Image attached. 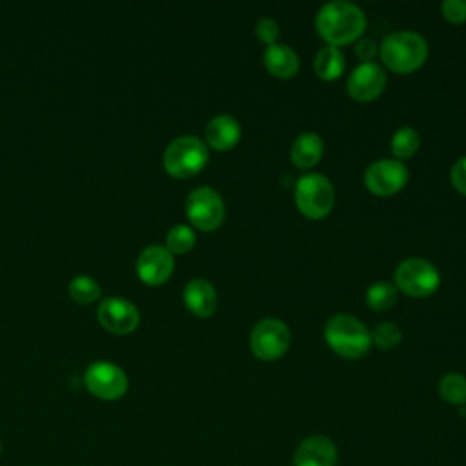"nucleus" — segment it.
<instances>
[{"label":"nucleus","mask_w":466,"mask_h":466,"mask_svg":"<svg viewBox=\"0 0 466 466\" xmlns=\"http://www.w3.org/2000/svg\"><path fill=\"white\" fill-rule=\"evenodd\" d=\"M184 302L193 313L208 317L217 308V291L209 280L191 279L184 288Z\"/></svg>","instance_id":"2eb2a0df"},{"label":"nucleus","mask_w":466,"mask_h":466,"mask_svg":"<svg viewBox=\"0 0 466 466\" xmlns=\"http://www.w3.org/2000/svg\"><path fill=\"white\" fill-rule=\"evenodd\" d=\"M395 284L408 295L424 297L439 288L441 275L433 262L420 257H408L395 268Z\"/></svg>","instance_id":"423d86ee"},{"label":"nucleus","mask_w":466,"mask_h":466,"mask_svg":"<svg viewBox=\"0 0 466 466\" xmlns=\"http://www.w3.org/2000/svg\"><path fill=\"white\" fill-rule=\"evenodd\" d=\"M324 339L339 355L348 359L362 357L371 344L370 329L350 313H335L329 317L324 326Z\"/></svg>","instance_id":"7ed1b4c3"},{"label":"nucleus","mask_w":466,"mask_h":466,"mask_svg":"<svg viewBox=\"0 0 466 466\" xmlns=\"http://www.w3.org/2000/svg\"><path fill=\"white\" fill-rule=\"evenodd\" d=\"M293 466H337L335 442L326 435L304 439L295 450Z\"/></svg>","instance_id":"4468645a"},{"label":"nucleus","mask_w":466,"mask_h":466,"mask_svg":"<svg viewBox=\"0 0 466 466\" xmlns=\"http://www.w3.org/2000/svg\"><path fill=\"white\" fill-rule=\"evenodd\" d=\"M166 244H167V249L175 251V253L189 251L193 248V244H195V233H193V229L189 226L177 224V226H173L167 231Z\"/></svg>","instance_id":"b1692460"},{"label":"nucleus","mask_w":466,"mask_h":466,"mask_svg":"<svg viewBox=\"0 0 466 466\" xmlns=\"http://www.w3.org/2000/svg\"><path fill=\"white\" fill-rule=\"evenodd\" d=\"M315 24L331 46H339L355 40L364 31L366 15L353 2L331 0L319 9Z\"/></svg>","instance_id":"f257e3e1"},{"label":"nucleus","mask_w":466,"mask_h":466,"mask_svg":"<svg viewBox=\"0 0 466 466\" xmlns=\"http://www.w3.org/2000/svg\"><path fill=\"white\" fill-rule=\"evenodd\" d=\"M439 393L444 400L451 404H464L466 402V377L461 373H446L439 380Z\"/></svg>","instance_id":"412c9836"},{"label":"nucleus","mask_w":466,"mask_h":466,"mask_svg":"<svg viewBox=\"0 0 466 466\" xmlns=\"http://www.w3.org/2000/svg\"><path fill=\"white\" fill-rule=\"evenodd\" d=\"M186 213L197 228L215 229L226 215V206L217 189L198 186L186 198Z\"/></svg>","instance_id":"6e6552de"},{"label":"nucleus","mask_w":466,"mask_h":466,"mask_svg":"<svg viewBox=\"0 0 466 466\" xmlns=\"http://www.w3.org/2000/svg\"><path fill=\"white\" fill-rule=\"evenodd\" d=\"M364 180L370 191L377 195H391L408 180V167L397 158H379L366 167Z\"/></svg>","instance_id":"9d476101"},{"label":"nucleus","mask_w":466,"mask_h":466,"mask_svg":"<svg viewBox=\"0 0 466 466\" xmlns=\"http://www.w3.org/2000/svg\"><path fill=\"white\" fill-rule=\"evenodd\" d=\"M138 277L147 284L164 282L173 271V255L167 248L151 244L144 248L137 258Z\"/></svg>","instance_id":"ddd939ff"},{"label":"nucleus","mask_w":466,"mask_h":466,"mask_svg":"<svg viewBox=\"0 0 466 466\" xmlns=\"http://www.w3.org/2000/svg\"><path fill=\"white\" fill-rule=\"evenodd\" d=\"M442 15L451 22L466 20V0H444L441 4Z\"/></svg>","instance_id":"bb28decb"},{"label":"nucleus","mask_w":466,"mask_h":466,"mask_svg":"<svg viewBox=\"0 0 466 466\" xmlns=\"http://www.w3.org/2000/svg\"><path fill=\"white\" fill-rule=\"evenodd\" d=\"M346 87L355 100H360V102L373 100L386 87V73L382 66L373 60L360 62L350 73L346 80Z\"/></svg>","instance_id":"9b49d317"},{"label":"nucleus","mask_w":466,"mask_h":466,"mask_svg":"<svg viewBox=\"0 0 466 466\" xmlns=\"http://www.w3.org/2000/svg\"><path fill=\"white\" fill-rule=\"evenodd\" d=\"M451 182L461 193H466V155L455 160L451 167Z\"/></svg>","instance_id":"cd10ccee"},{"label":"nucleus","mask_w":466,"mask_h":466,"mask_svg":"<svg viewBox=\"0 0 466 466\" xmlns=\"http://www.w3.org/2000/svg\"><path fill=\"white\" fill-rule=\"evenodd\" d=\"M379 53L382 62L390 69L397 73H410L426 60L428 42L417 31H410V29L391 31L382 38Z\"/></svg>","instance_id":"f03ea898"},{"label":"nucleus","mask_w":466,"mask_h":466,"mask_svg":"<svg viewBox=\"0 0 466 466\" xmlns=\"http://www.w3.org/2000/svg\"><path fill=\"white\" fill-rule=\"evenodd\" d=\"M240 138V124L235 116L222 113L213 116L206 126V140L215 149H229Z\"/></svg>","instance_id":"dca6fc26"},{"label":"nucleus","mask_w":466,"mask_h":466,"mask_svg":"<svg viewBox=\"0 0 466 466\" xmlns=\"http://www.w3.org/2000/svg\"><path fill=\"white\" fill-rule=\"evenodd\" d=\"M324 151V142L315 131H304L291 144V160L299 167H309L319 162Z\"/></svg>","instance_id":"a211bd4d"},{"label":"nucleus","mask_w":466,"mask_h":466,"mask_svg":"<svg viewBox=\"0 0 466 466\" xmlns=\"http://www.w3.org/2000/svg\"><path fill=\"white\" fill-rule=\"evenodd\" d=\"M98 320L113 333H129L137 328L140 313L137 306L122 297H107L98 306Z\"/></svg>","instance_id":"f8f14e48"},{"label":"nucleus","mask_w":466,"mask_h":466,"mask_svg":"<svg viewBox=\"0 0 466 466\" xmlns=\"http://www.w3.org/2000/svg\"><path fill=\"white\" fill-rule=\"evenodd\" d=\"M313 67L320 78H326V80L337 78L344 69V55L339 49V46H331V44L322 46L313 58Z\"/></svg>","instance_id":"6ab92c4d"},{"label":"nucleus","mask_w":466,"mask_h":466,"mask_svg":"<svg viewBox=\"0 0 466 466\" xmlns=\"http://www.w3.org/2000/svg\"><path fill=\"white\" fill-rule=\"evenodd\" d=\"M208 146L195 135H182L169 142L164 151V166L175 177H191L204 167Z\"/></svg>","instance_id":"20e7f679"},{"label":"nucleus","mask_w":466,"mask_h":466,"mask_svg":"<svg viewBox=\"0 0 466 466\" xmlns=\"http://www.w3.org/2000/svg\"><path fill=\"white\" fill-rule=\"evenodd\" d=\"M86 388L98 399L113 400L127 391V377L120 366L109 360H96L84 373Z\"/></svg>","instance_id":"1a4fd4ad"},{"label":"nucleus","mask_w":466,"mask_h":466,"mask_svg":"<svg viewBox=\"0 0 466 466\" xmlns=\"http://www.w3.org/2000/svg\"><path fill=\"white\" fill-rule=\"evenodd\" d=\"M400 337H402L400 328L390 320L377 324L371 331V340L382 350H390V348L397 346L400 342Z\"/></svg>","instance_id":"393cba45"},{"label":"nucleus","mask_w":466,"mask_h":466,"mask_svg":"<svg viewBox=\"0 0 466 466\" xmlns=\"http://www.w3.org/2000/svg\"><path fill=\"white\" fill-rule=\"evenodd\" d=\"M264 64L277 76H291L299 69V56L288 44L273 42L264 49Z\"/></svg>","instance_id":"f3484780"},{"label":"nucleus","mask_w":466,"mask_h":466,"mask_svg":"<svg viewBox=\"0 0 466 466\" xmlns=\"http://www.w3.org/2000/svg\"><path fill=\"white\" fill-rule=\"evenodd\" d=\"M255 31H257L258 38L264 40L269 46V44L277 42L280 27H279V24H277V20L273 16H260L257 25H255Z\"/></svg>","instance_id":"a878e982"},{"label":"nucleus","mask_w":466,"mask_h":466,"mask_svg":"<svg viewBox=\"0 0 466 466\" xmlns=\"http://www.w3.org/2000/svg\"><path fill=\"white\" fill-rule=\"evenodd\" d=\"M0 455H2V442H0Z\"/></svg>","instance_id":"c756f323"},{"label":"nucleus","mask_w":466,"mask_h":466,"mask_svg":"<svg viewBox=\"0 0 466 466\" xmlns=\"http://www.w3.org/2000/svg\"><path fill=\"white\" fill-rule=\"evenodd\" d=\"M335 200L333 184L322 173H304L295 184L297 208L311 218L324 217Z\"/></svg>","instance_id":"39448f33"},{"label":"nucleus","mask_w":466,"mask_h":466,"mask_svg":"<svg viewBox=\"0 0 466 466\" xmlns=\"http://www.w3.org/2000/svg\"><path fill=\"white\" fill-rule=\"evenodd\" d=\"M397 300V286L388 280L373 282L366 291V302L375 309H388Z\"/></svg>","instance_id":"aec40b11"},{"label":"nucleus","mask_w":466,"mask_h":466,"mask_svg":"<svg viewBox=\"0 0 466 466\" xmlns=\"http://www.w3.org/2000/svg\"><path fill=\"white\" fill-rule=\"evenodd\" d=\"M355 53L364 60V62H370L375 53H377V44L373 38H360L357 44H355Z\"/></svg>","instance_id":"c85d7f7f"},{"label":"nucleus","mask_w":466,"mask_h":466,"mask_svg":"<svg viewBox=\"0 0 466 466\" xmlns=\"http://www.w3.org/2000/svg\"><path fill=\"white\" fill-rule=\"evenodd\" d=\"M69 295L80 302V304H86V302H93L98 295H100V286L95 279L87 277V275H76L75 279H71L69 286Z\"/></svg>","instance_id":"5701e85b"},{"label":"nucleus","mask_w":466,"mask_h":466,"mask_svg":"<svg viewBox=\"0 0 466 466\" xmlns=\"http://www.w3.org/2000/svg\"><path fill=\"white\" fill-rule=\"evenodd\" d=\"M251 351L264 360H273L280 357L289 346V328L275 317H266L258 320L249 335Z\"/></svg>","instance_id":"0eeeda50"},{"label":"nucleus","mask_w":466,"mask_h":466,"mask_svg":"<svg viewBox=\"0 0 466 466\" xmlns=\"http://www.w3.org/2000/svg\"><path fill=\"white\" fill-rule=\"evenodd\" d=\"M417 147H419V133L413 127L402 126L393 133L391 149L399 158L411 157L417 151Z\"/></svg>","instance_id":"4be33fe9"}]
</instances>
